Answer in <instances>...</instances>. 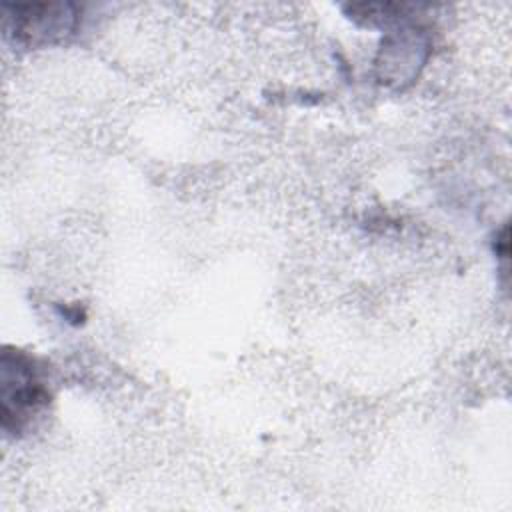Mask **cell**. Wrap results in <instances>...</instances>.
Returning a JSON list of instances; mask_svg holds the SVG:
<instances>
[{"mask_svg":"<svg viewBox=\"0 0 512 512\" xmlns=\"http://www.w3.org/2000/svg\"><path fill=\"white\" fill-rule=\"evenodd\" d=\"M10 32L22 42L40 44L64 36L76 24V12L70 4H16L6 6Z\"/></svg>","mask_w":512,"mask_h":512,"instance_id":"obj_2","label":"cell"},{"mask_svg":"<svg viewBox=\"0 0 512 512\" xmlns=\"http://www.w3.org/2000/svg\"><path fill=\"white\" fill-rule=\"evenodd\" d=\"M46 402L32 362L24 354H2V426L20 430Z\"/></svg>","mask_w":512,"mask_h":512,"instance_id":"obj_1","label":"cell"}]
</instances>
